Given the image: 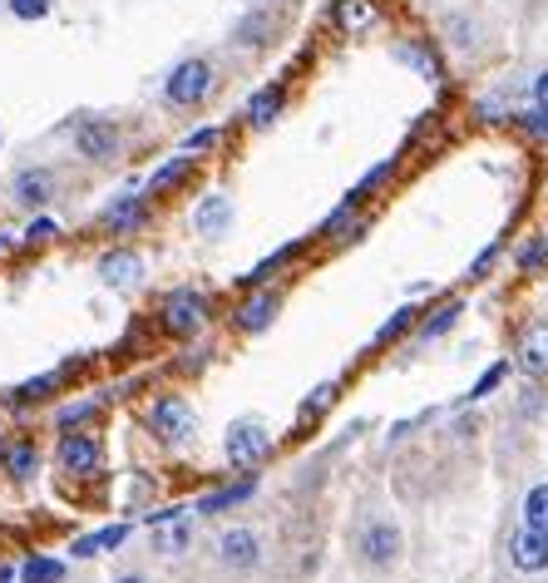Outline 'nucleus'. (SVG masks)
<instances>
[{
  "label": "nucleus",
  "instance_id": "obj_1",
  "mask_svg": "<svg viewBox=\"0 0 548 583\" xmlns=\"http://www.w3.org/2000/svg\"><path fill=\"white\" fill-rule=\"evenodd\" d=\"M346 539H351V564L371 579L396 574L400 559H405V529L386 504H361Z\"/></svg>",
  "mask_w": 548,
  "mask_h": 583
},
{
  "label": "nucleus",
  "instance_id": "obj_2",
  "mask_svg": "<svg viewBox=\"0 0 548 583\" xmlns=\"http://www.w3.org/2000/svg\"><path fill=\"white\" fill-rule=\"evenodd\" d=\"M154 316H158V332L164 336H173V342H198V336H208V326L218 322V302H213V292L183 282V288L158 296Z\"/></svg>",
  "mask_w": 548,
  "mask_h": 583
},
{
  "label": "nucleus",
  "instance_id": "obj_3",
  "mask_svg": "<svg viewBox=\"0 0 548 583\" xmlns=\"http://www.w3.org/2000/svg\"><path fill=\"white\" fill-rule=\"evenodd\" d=\"M198 406L183 396V391H154L149 400H144V430L168 445V450H188V445H198Z\"/></svg>",
  "mask_w": 548,
  "mask_h": 583
},
{
  "label": "nucleus",
  "instance_id": "obj_4",
  "mask_svg": "<svg viewBox=\"0 0 548 583\" xmlns=\"http://www.w3.org/2000/svg\"><path fill=\"white\" fill-rule=\"evenodd\" d=\"M218 94V65L208 55H183L164 74V104L168 110H203Z\"/></svg>",
  "mask_w": 548,
  "mask_h": 583
},
{
  "label": "nucleus",
  "instance_id": "obj_5",
  "mask_svg": "<svg viewBox=\"0 0 548 583\" xmlns=\"http://www.w3.org/2000/svg\"><path fill=\"white\" fill-rule=\"evenodd\" d=\"M272 455H277V436H272V426L262 416H238L233 426L223 430V460H228V470H238V475L262 470Z\"/></svg>",
  "mask_w": 548,
  "mask_h": 583
},
{
  "label": "nucleus",
  "instance_id": "obj_6",
  "mask_svg": "<svg viewBox=\"0 0 548 583\" xmlns=\"http://www.w3.org/2000/svg\"><path fill=\"white\" fill-rule=\"evenodd\" d=\"M84 366H89V356H70V362H60L50 371H35L30 381L10 386L6 396H0V406L15 410V416H30V410H40V406H55V396L70 386V376H80Z\"/></svg>",
  "mask_w": 548,
  "mask_h": 583
},
{
  "label": "nucleus",
  "instance_id": "obj_7",
  "mask_svg": "<svg viewBox=\"0 0 548 583\" xmlns=\"http://www.w3.org/2000/svg\"><path fill=\"white\" fill-rule=\"evenodd\" d=\"M154 214H158L154 198H144V188L129 184L124 194H114L109 204L94 214V228H99L104 238H139V232L154 228Z\"/></svg>",
  "mask_w": 548,
  "mask_h": 583
},
{
  "label": "nucleus",
  "instance_id": "obj_8",
  "mask_svg": "<svg viewBox=\"0 0 548 583\" xmlns=\"http://www.w3.org/2000/svg\"><path fill=\"white\" fill-rule=\"evenodd\" d=\"M213 554H218V569H223V574L252 579L262 564H267V539H262V529H252V524H223L218 529Z\"/></svg>",
  "mask_w": 548,
  "mask_h": 583
},
{
  "label": "nucleus",
  "instance_id": "obj_9",
  "mask_svg": "<svg viewBox=\"0 0 548 583\" xmlns=\"http://www.w3.org/2000/svg\"><path fill=\"white\" fill-rule=\"evenodd\" d=\"M282 306H287V288L282 282H272V288H252V292H238L233 312H228V326H233L238 336H262L277 326Z\"/></svg>",
  "mask_w": 548,
  "mask_h": 583
},
{
  "label": "nucleus",
  "instance_id": "obj_10",
  "mask_svg": "<svg viewBox=\"0 0 548 583\" xmlns=\"http://www.w3.org/2000/svg\"><path fill=\"white\" fill-rule=\"evenodd\" d=\"M60 198V174L50 164H20L6 184V204L20 214H50V204Z\"/></svg>",
  "mask_w": 548,
  "mask_h": 583
},
{
  "label": "nucleus",
  "instance_id": "obj_11",
  "mask_svg": "<svg viewBox=\"0 0 548 583\" xmlns=\"http://www.w3.org/2000/svg\"><path fill=\"white\" fill-rule=\"evenodd\" d=\"M70 139H75V154L94 168L114 164V158L124 154V129L114 119H104V114H80V119L70 124Z\"/></svg>",
  "mask_w": 548,
  "mask_h": 583
},
{
  "label": "nucleus",
  "instance_id": "obj_12",
  "mask_svg": "<svg viewBox=\"0 0 548 583\" xmlns=\"http://www.w3.org/2000/svg\"><path fill=\"white\" fill-rule=\"evenodd\" d=\"M55 470L70 475V480H94L104 470V436L99 426L89 430H65L55 440Z\"/></svg>",
  "mask_w": 548,
  "mask_h": 583
},
{
  "label": "nucleus",
  "instance_id": "obj_13",
  "mask_svg": "<svg viewBox=\"0 0 548 583\" xmlns=\"http://www.w3.org/2000/svg\"><path fill=\"white\" fill-rule=\"evenodd\" d=\"M465 312H470V302L460 292H445V296H435V302L425 306V316H420V326H415V336L405 342V362H415L425 346H435V342H445L450 332H455L460 322H465Z\"/></svg>",
  "mask_w": 548,
  "mask_h": 583
},
{
  "label": "nucleus",
  "instance_id": "obj_14",
  "mask_svg": "<svg viewBox=\"0 0 548 583\" xmlns=\"http://www.w3.org/2000/svg\"><path fill=\"white\" fill-rule=\"evenodd\" d=\"M312 248H316V238H312V232H307V238H292V242H282V248H272L267 258H257V262H252V268L242 272V278H233V288H238V292L272 288V282H282V278H287V272L297 268V262L307 258Z\"/></svg>",
  "mask_w": 548,
  "mask_h": 583
},
{
  "label": "nucleus",
  "instance_id": "obj_15",
  "mask_svg": "<svg viewBox=\"0 0 548 583\" xmlns=\"http://www.w3.org/2000/svg\"><path fill=\"white\" fill-rule=\"evenodd\" d=\"M94 278H99L109 292H134L144 278H149V262H144L139 248L114 242V248H104L99 258H94Z\"/></svg>",
  "mask_w": 548,
  "mask_h": 583
},
{
  "label": "nucleus",
  "instance_id": "obj_16",
  "mask_svg": "<svg viewBox=\"0 0 548 583\" xmlns=\"http://www.w3.org/2000/svg\"><path fill=\"white\" fill-rule=\"evenodd\" d=\"M262 494V470H247V475H233V480L213 485L208 494L193 500V514L198 519H218V514H238L242 504H252Z\"/></svg>",
  "mask_w": 548,
  "mask_h": 583
},
{
  "label": "nucleus",
  "instance_id": "obj_17",
  "mask_svg": "<svg viewBox=\"0 0 548 583\" xmlns=\"http://www.w3.org/2000/svg\"><path fill=\"white\" fill-rule=\"evenodd\" d=\"M504 559H509V569L514 574H524V579L548 574V529H529V524L509 529V539H504Z\"/></svg>",
  "mask_w": 548,
  "mask_h": 583
},
{
  "label": "nucleus",
  "instance_id": "obj_18",
  "mask_svg": "<svg viewBox=\"0 0 548 583\" xmlns=\"http://www.w3.org/2000/svg\"><path fill=\"white\" fill-rule=\"evenodd\" d=\"M391 55H396L405 70H415L420 80L430 84V90H445V84H450V70H445V60H440V50L430 45L425 35H400L396 45H391Z\"/></svg>",
  "mask_w": 548,
  "mask_h": 583
},
{
  "label": "nucleus",
  "instance_id": "obj_19",
  "mask_svg": "<svg viewBox=\"0 0 548 583\" xmlns=\"http://www.w3.org/2000/svg\"><path fill=\"white\" fill-rule=\"evenodd\" d=\"M509 362H514V376H524V381L548 376V316H534V322L524 326Z\"/></svg>",
  "mask_w": 548,
  "mask_h": 583
},
{
  "label": "nucleus",
  "instance_id": "obj_20",
  "mask_svg": "<svg viewBox=\"0 0 548 583\" xmlns=\"http://www.w3.org/2000/svg\"><path fill=\"white\" fill-rule=\"evenodd\" d=\"M233 222H238V204L223 194V188H213V194L198 198V208H193V232L198 238L223 242L228 232H233Z\"/></svg>",
  "mask_w": 548,
  "mask_h": 583
},
{
  "label": "nucleus",
  "instance_id": "obj_21",
  "mask_svg": "<svg viewBox=\"0 0 548 583\" xmlns=\"http://www.w3.org/2000/svg\"><path fill=\"white\" fill-rule=\"evenodd\" d=\"M287 100H292V90H287V80H272V84H262V90H252L247 94V104H242V124L247 129H272V124L287 114Z\"/></svg>",
  "mask_w": 548,
  "mask_h": 583
},
{
  "label": "nucleus",
  "instance_id": "obj_22",
  "mask_svg": "<svg viewBox=\"0 0 548 583\" xmlns=\"http://www.w3.org/2000/svg\"><path fill=\"white\" fill-rule=\"evenodd\" d=\"M514 278L519 282H544L548 278V228H529L519 242L509 248Z\"/></svg>",
  "mask_w": 548,
  "mask_h": 583
},
{
  "label": "nucleus",
  "instance_id": "obj_23",
  "mask_svg": "<svg viewBox=\"0 0 548 583\" xmlns=\"http://www.w3.org/2000/svg\"><path fill=\"white\" fill-rule=\"evenodd\" d=\"M198 164H203V158H193V154H183V148H178L173 158H164V164H158L154 174L144 178V198H154V204H164L168 194H178V188H183L188 178L198 174Z\"/></svg>",
  "mask_w": 548,
  "mask_h": 583
},
{
  "label": "nucleus",
  "instance_id": "obj_24",
  "mask_svg": "<svg viewBox=\"0 0 548 583\" xmlns=\"http://www.w3.org/2000/svg\"><path fill=\"white\" fill-rule=\"evenodd\" d=\"M104 391H94V396H75V400H60L55 410H50V426H55V436H65V430H89L104 420Z\"/></svg>",
  "mask_w": 548,
  "mask_h": 583
},
{
  "label": "nucleus",
  "instance_id": "obj_25",
  "mask_svg": "<svg viewBox=\"0 0 548 583\" xmlns=\"http://www.w3.org/2000/svg\"><path fill=\"white\" fill-rule=\"evenodd\" d=\"M129 534H134V519H119V524H104V529H89V534H75L65 554L70 559H104V554H114V549L129 544Z\"/></svg>",
  "mask_w": 548,
  "mask_h": 583
},
{
  "label": "nucleus",
  "instance_id": "obj_26",
  "mask_svg": "<svg viewBox=\"0 0 548 583\" xmlns=\"http://www.w3.org/2000/svg\"><path fill=\"white\" fill-rule=\"evenodd\" d=\"M277 15H272V6H252L247 15H238L233 25V45L238 50H267L272 40H277Z\"/></svg>",
  "mask_w": 548,
  "mask_h": 583
},
{
  "label": "nucleus",
  "instance_id": "obj_27",
  "mask_svg": "<svg viewBox=\"0 0 548 583\" xmlns=\"http://www.w3.org/2000/svg\"><path fill=\"white\" fill-rule=\"evenodd\" d=\"M40 465H45V455H40V445L30 440V436L6 440V450H0V470H6V480H15V485H30V480H35Z\"/></svg>",
  "mask_w": 548,
  "mask_h": 583
},
{
  "label": "nucleus",
  "instance_id": "obj_28",
  "mask_svg": "<svg viewBox=\"0 0 548 583\" xmlns=\"http://www.w3.org/2000/svg\"><path fill=\"white\" fill-rule=\"evenodd\" d=\"M420 316H425V306H415V302H400L396 312L386 316V322L371 332V352H386V346H405L410 336H415Z\"/></svg>",
  "mask_w": 548,
  "mask_h": 583
},
{
  "label": "nucleus",
  "instance_id": "obj_29",
  "mask_svg": "<svg viewBox=\"0 0 548 583\" xmlns=\"http://www.w3.org/2000/svg\"><path fill=\"white\" fill-rule=\"evenodd\" d=\"M331 20L341 35H366L381 25V6L376 0H331Z\"/></svg>",
  "mask_w": 548,
  "mask_h": 583
},
{
  "label": "nucleus",
  "instance_id": "obj_30",
  "mask_svg": "<svg viewBox=\"0 0 548 583\" xmlns=\"http://www.w3.org/2000/svg\"><path fill=\"white\" fill-rule=\"evenodd\" d=\"M149 534H154V554L158 559H183L188 549H193L198 514H183V519H173V524H158V529H149Z\"/></svg>",
  "mask_w": 548,
  "mask_h": 583
},
{
  "label": "nucleus",
  "instance_id": "obj_31",
  "mask_svg": "<svg viewBox=\"0 0 548 583\" xmlns=\"http://www.w3.org/2000/svg\"><path fill=\"white\" fill-rule=\"evenodd\" d=\"M400 164H405V148H400V154H391V158H381V164H371L361 178H356V188H346V194H351V198H361V204H376V198H381L386 188L396 184Z\"/></svg>",
  "mask_w": 548,
  "mask_h": 583
},
{
  "label": "nucleus",
  "instance_id": "obj_32",
  "mask_svg": "<svg viewBox=\"0 0 548 583\" xmlns=\"http://www.w3.org/2000/svg\"><path fill=\"white\" fill-rule=\"evenodd\" d=\"M509 376H514V362H509V356H499V362H489V366L479 371V376H474V386H470L465 396H460V400H455V406H450V410H470V406H484V400H489L494 391H499V386H504V381H509Z\"/></svg>",
  "mask_w": 548,
  "mask_h": 583
},
{
  "label": "nucleus",
  "instance_id": "obj_33",
  "mask_svg": "<svg viewBox=\"0 0 548 583\" xmlns=\"http://www.w3.org/2000/svg\"><path fill=\"white\" fill-rule=\"evenodd\" d=\"M341 391H346V376H331V381H322V386H312L307 396H302V406H297V426L302 430L316 426V420H322L326 410L341 400Z\"/></svg>",
  "mask_w": 548,
  "mask_h": 583
},
{
  "label": "nucleus",
  "instance_id": "obj_34",
  "mask_svg": "<svg viewBox=\"0 0 548 583\" xmlns=\"http://www.w3.org/2000/svg\"><path fill=\"white\" fill-rule=\"evenodd\" d=\"M70 554H25L20 559V583H65Z\"/></svg>",
  "mask_w": 548,
  "mask_h": 583
},
{
  "label": "nucleus",
  "instance_id": "obj_35",
  "mask_svg": "<svg viewBox=\"0 0 548 583\" xmlns=\"http://www.w3.org/2000/svg\"><path fill=\"white\" fill-rule=\"evenodd\" d=\"M504 252H509V238H489L479 252H474L470 268H465V282H470V288H479V282L494 278V268L504 262Z\"/></svg>",
  "mask_w": 548,
  "mask_h": 583
},
{
  "label": "nucleus",
  "instance_id": "obj_36",
  "mask_svg": "<svg viewBox=\"0 0 548 583\" xmlns=\"http://www.w3.org/2000/svg\"><path fill=\"white\" fill-rule=\"evenodd\" d=\"M509 129L524 134L534 148H548V110H539V104H524V110H514Z\"/></svg>",
  "mask_w": 548,
  "mask_h": 583
},
{
  "label": "nucleus",
  "instance_id": "obj_37",
  "mask_svg": "<svg viewBox=\"0 0 548 583\" xmlns=\"http://www.w3.org/2000/svg\"><path fill=\"white\" fill-rule=\"evenodd\" d=\"M65 238V222L55 214H35L25 222V232H20V248H50V242Z\"/></svg>",
  "mask_w": 548,
  "mask_h": 583
},
{
  "label": "nucleus",
  "instance_id": "obj_38",
  "mask_svg": "<svg viewBox=\"0 0 548 583\" xmlns=\"http://www.w3.org/2000/svg\"><path fill=\"white\" fill-rule=\"evenodd\" d=\"M519 524L548 529V480H539V485H529V490H524V500H519Z\"/></svg>",
  "mask_w": 548,
  "mask_h": 583
},
{
  "label": "nucleus",
  "instance_id": "obj_39",
  "mask_svg": "<svg viewBox=\"0 0 548 583\" xmlns=\"http://www.w3.org/2000/svg\"><path fill=\"white\" fill-rule=\"evenodd\" d=\"M450 406H425V410H415V416H405V420H396L391 430H386V445H405L415 430H425V426H435L440 416H445Z\"/></svg>",
  "mask_w": 548,
  "mask_h": 583
},
{
  "label": "nucleus",
  "instance_id": "obj_40",
  "mask_svg": "<svg viewBox=\"0 0 548 583\" xmlns=\"http://www.w3.org/2000/svg\"><path fill=\"white\" fill-rule=\"evenodd\" d=\"M228 139V129L223 124H203V129H193V134H183V154H193V158H203V154H218Z\"/></svg>",
  "mask_w": 548,
  "mask_h": 583
},
{
  "label": "nucleus",
  "instance_id": "obj_41",
  "mask_svg": "<svg viewBox=\"0 0 548 583\" xmlns=\"http://www.w3.org/2000/svg\"><path fill=\"white\" fill-rule=\"evenodd\" d=\"M376 228V208H366L356 222H346L341 232H336V242H331V252H341V248H356V242H366V232Z\"/></svg>",
  "mask_w": 548,
  "mask_h": 583
},
{
  "label": "nucleus",
  "instance_id": "obj_42",
  "mask_svg": "<svg viewBox=\"0 0 548 583\" xmlns=\"http://www.w3.org/2000/svg\"><path fill=\"white\" fill-rule=\"evenodd\" d=\"M208 362H213V346H208L203 336H198V342H183V362H178V371H183V376H198V371H203Z\"/></svg>",
  "mask_w": 548,
  "mask_h": 583
},
{
  "label": "nucleus",
  "instance_id": "obj_43",
  "mask_svg": "<svg viewBox=\"0 0 548 583\" xmlns=\"http://www.w3.org/2000/svg\"><path fill=\"white\" fill-rule=\"evenodd\" d=\"M445 30L455 35V45H460V50H474V45H479V40H474V35H479V20H470V15H450V20H445Z\"/></svg>",
  "mask_w": 548,
  "mask_h": 583
},
{
  "label": "nucleus",
  "instance_id": "obj_44",
  "mask_svg": "<svg viewBox=\"0 0 548 583\" xmlns=\"http://www.w3.org/2000/svg\"><path fill=\"white\" fill-rule=\"evenodd\" d=\"M6 6L15 20H45L50 10H55V0H6Z\"/></svg>",
  "mask_w": 548,
  "mask_h": 583
},
{
  "label": "nucleus",
  "instance_id": "obj_45",
  "mask_svg": "<svg viewBox=\"0 0 548 583\" xmlns=\"http://www.w3.org/2000/svg\"><path fill=\"white\" fill-rule=\"evenodd\" d=\"M183 514H193V504H158V510L144 514V524L158 529V524H173V519H183Z\"/></svg>",
  "mask_w": 548,
  "mask_h": 583
},
{
  "label": "nucleus",
  "instance_id": "obj_46",
  "mask_svg": "<svg viewBox=\"0 0 548 583\" xmlns=\"http://www.w3.org/2000/svg\"><path fill=\"white\" fill-rule=\"evenodd\" d=\"M529 104H539V110H548V65L539 74H529Z\"/></svg>",
  "mask_w": 548,
  "mask_h": 583
},
{
  "label": "nucleus",
  "instance_id": "obj_47",
  "mask_svg": "<svg viewBox=\"0 0 548 583\" xmlns=\"http://www.w3.org/2000/svg\"><path fill=\"white\" fill-rule=\"evenodd\" d=\"M114 583H154V579L139 574V569H129V574H114Z\"/></svg>",
  "mask_w": 548,
  "mask_h": 583
},
{
  "label": "nucleus",
  "instance_id": "obj_48",
  "mask_svg": "<svg viewBox=\"0 0 548 583\" xmlns=\"http://www.w3.org/2000/svg\"><path fill=\"white\" fill-rule=\"evenodd\" d=\"M0 583H20V564H0Z\"/></svg>",
  "mask_w": 548,
  "mask_h": 583
},
{
  "label": "nucleus",
  "instance_id": "obj_49",
  "mask_svg": "<svg viewBox=\"0 0 548 583\" xmlns=\"http://www.w3.org/2000/svg\"><path fill=\"white\" fill-rule=\"evenodd\" d=\"M10 248H20V238H15V232H0V258H6Z\"/></svg>",
  "mask_w": 548,
  "mask_h": 583
},
{
  "label": "nucleus",
  "instance_id": "obj_50",
  "mask_svg": "<svg viewBox=\"0 0 548 583\" xmlns=\"http://www.w3.org/2000/svg\"><path fill=\"white\" fill-rule=\"evenodd\" d=\"M257 6H282V0H257Z\"/></svg>",
  "mask_w": 548,
  "mask_h": 583
},
{
  "label": "nucleus",
  "instance_id": "obj_51",
  "mask_svg": "<svg viewBox=\"0 0 548 583\" xmlns=\"http://www.w3.org/2000/svg\"><path fill=\"white\" fill-rule=\"evenodd\" d=\"M6 440H10V436H6V430H0V450H6Z\"/></svg>",
  "mask_w": 548,
  "mask_h": 583
}]
</instances>
